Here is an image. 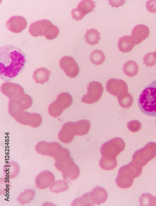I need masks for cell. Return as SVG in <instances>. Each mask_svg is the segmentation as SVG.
Instances as JSON below:
<instances>
[{"mask_svg": "<svg viewBox=\"0 0 156 206\" xmlns=\"http://www.w3.org/2000/svg\"><path fill=\"white\" fill-rule=\"evenodd\" d=\"M0 53V78L9 81L23 69L26 62L25 55L20 49L12 45L1 47Z\"/></svg>", "mask_w": 156, "mask_h": 206, "instance_id": "cell-1", "label": "cell"}, {"mask_svg": "<svg viewBox=\"0 0 156 206\" xmlns=\"http://www.w3.org/2000/svg\"><path fill=\"white\" fill-rule=\"evenodd\" d=\"M138 105L144 114L156 116V79L142 90L138 98Z\"/></svg>", "mask_w": 156, "mask_h": 206, "instance_id": "cell-2", "label": "cell"}, {"mask_svg": "<svg viewBox=\"0 0 156 206\" xmlns=\"http://www.w3.org/2000/svg\"><path fill=\"white\" fill-rule=\"evenodd\" d=\"M142 171V166L133 161L123 166L119 170L115 180L117 185L123 189L130 187L133 183L134 179L140 176Z\"/></svg>", "mask_w": 156, "mask_h": 206, "instance_id": "cell-3", "label": "cell"}, {"mask_svg": "<svg viewBox=\"0 0 156 206\" xmlns=\"http://www.w3.org/2000/svg\"><path fill=\"white\" fill-rule=\"evenodd\" d=\"M29 32L34 37L44 36L48 40H53L58 35V28L49 20L43 19L35 21L30 24Z\"/></svg>", "mask_w": 156, "mask_h": 206, "instance_id": "cell-4", "label": "cell"}, {"mask_svg": "<svg viewBox=\"0 0 156 206\" xmlns=\"http://www.w3.org/2000/svg\"><path fill=\"white\" fill-rule=\"evenodd\" d=\"M108 193L104 188L97 187L91 191L85 193L73 202L74 206H93L105 202L108 198Z\"/></svg>", "mask_w": 156, "mask_h": 206, "instance_id": "cell-5", "label": "cell"}, {"mask_svg": "<svg viewBox=\"0 0 156 206\" xmlns=\"http://www.w3.org/2000/svg\"><path fill=\"white\" fill-rule=\"evenodd\" d=\"M72 102V97L69 93H60L56 99L49 105V113L53 117H57L62 114L65 109L70 107Z\"/></svg>", "mask_w": 156, "mask_h": 206, "instance_id": "cell-6", "label": "cell"}, {"mask_svg": "<svg viewBox=\"0 0 156 206\" xmlns=\"http://www.w3.org/2000/svg\"><path fill=\"white\" fill-rule=\"evenodd\" d=\"M156 156V143H148L144 147L137 150L132 157V161L143 166Z\"/></svg>", "mask_w": 156, "mask_h": 206, "instance_id": "cell-7", "label": "cell"}, {"mask_svg": "<svg viewBox=\"0 0 156 206\" xmlns=\"http://www.w3.org/2000/svg\"><path fill=\"white\" fill-rule=\"evenodd\" d=\"M125 144L123 139L119 137L113 138L104 143L101 146L100 152L102 156L116 158L123 151Z\"/></svg>", "mask_w": 156, "mask_h": 206, "instance_id": "cell-8", "label": "cell"}, {"mask_svg": "<svg viewBox=\"0 0 156 206\" xmlns=\"http://www.w3.org/2000/svg\"><path fill=\"white\" fill-rule=\"evenodd\" d=\"M104 91L101 83L93 81L87 87V92L81 98V101L87 104H92L98 102L101 97Z\"/></svg>", "mask_w": 156, "mask_h": 206, "instance_id": "cell-9", "label": "cell"}, {"mask_svg": "<svg viewBox=\"0 0 156 206\" xmlns=\"http://www.w3.org/2000/svg\"><path fill=\"white\" fill-rule=\"evenodd\" d=\"M32 103V98L26 94L18 98L10 100L8 106L9 113L13 116L16 114L30 107Z\"/></svg>", "mask_w": 156, "mask_h": 206, "instance_id": "cell-10", "label": "cell"}, {"mask_svg": "<svg viewBox=\"0 0 156 206\" xmlns=\"http://www.w3.org/2000/svg\"><path fill=\"white\" fill-rule=\"evenodd\" d=\"M106 88L111 95L117 97L128 92V87L126 82L121 79L112 78L107 82Z\"/></svg>", "mask_w": 156, "mask_h": 206, "instance_id": "cell-11", "label": "cell"}, {"mask_svg": "<svg viewBox=\"0 0 156 206\" xmlns=\"http://www.w3.org/2000/svg\"><path fill=\"white\" fill-rule=\"evenodd\" d=\"M59 65L61 69L68 77L73 78L79 74L80 68L75 59L72 57L65 56L60 59Z\"/></svg>", "mask_w": 156, "mask_h": 206, "instance_id": "cell-12", "label": "cell"}, {"mask_svg": "<svg viewBox=\"0 0 156 206\" xmlns=\"http://www.w3.org/2000/svg\"><path fill=\"white\" fill-rule=\"evenodd\" d=\"M13 117L18 122L33 127H37L41 123V117L37 113L23 111L17 113Z\"/></svg>", "mask_w": 156, "mask_h": 206, "instance_id": "cell-13", "label": "cell"}, {"mask_svg": "<svg viewBox=\"0 0 156 206\" xmlns=\"http://www.w3.org/2000/svg\"><path fill=\"white\" fill-rule=\"evenodd\" d=\"M95 5L92 0H84L80 2L76 8L73 9L71 12L72 19L80 21L87 14L93 11Z\"/></svg>", "mask_w": 156, "mask_h": 206, "instance_id": "cell-14", "label": "cell"}, {"mask_svg": "<svg viewBox=\"0 0 156 206\" xmlns=\"http://www.w3.org/2000/svg\"><path fill=\"white\" fill-rule=\"evenodd\" d=\"M1 91L10 100L18 98L24 94L23 87L20 84L9 82L2 84Z\"/></svg>", "mask_w": 156, "mask_h": 206, "instance_id": "cell-15", "label": "cell"}, {"mask_svg": "<svg viewBox=\"0 0 156 206\" xmlns=\"http://www.w3.org/2000/svg\"><path fill=\"white\" fill-rule=\"evenodd\" d=\"M26 19L22 16H13L6 23V26L10 31L18 33L23 30L27 27Z\"/></svg>", "mask_w": 156, "mask_h": 206, "instance_id": "cell-16", "label": "cell"}, {"mask_svg": "<svg viewBox=\"0 0 156 206\" xmlns=\"http://www.w3.org/2000/svg\"><path fill=\"white\" fill-rule=\"evenodd\" d=\"M76 135L75 122L70 121L65 123L58 134V137L62 142L67 143L71 142Z\"/></svg>", "mask_w": 156, "mask_h": 206, "instance_id": "cell-17", "label": "cell"}, {"mask_svg": "<svg viewBox=\"0 0 156 206\" xmlns=\"http://www.w3.org/2000/svg\"><path fill=\"white\" fill-rule=\"evenodd\" d=\"M150 33L148 27L143 24L135 26L132 30L131 36L136 45L142 42L147 38Z\"/></svg>", "mask_w": 156, "mask_h": 206, "instance_id": "cell-18", "label": "cell"}, {"mask_svg": "<svg viewBox=\"0 0 156 206\" xmlns=\"http://www.w3.org/2000/svg\"><path fill=\"white\" fill-rule=\"evenodd\" d=\"M136 45L131 36H124L120 37L118 40L117 46L119 50L127 53L130 51Z\"/></svg>", "mask_w": 156, "mask_h": 206, "instance_id": "cell-19", "label": "cell"}, {"mask_svg": "<svg viewBox=\"0 0 156 206\" xmlns=\"http://www.w3.org/2000/svg\"><path fill=\"white\" fill-rule=\"evenodd\" d=\"M51 73L46 68L41 67L33 72V78L36 83L43 84L49 81Z\"/></svg>", "mask_w": 156, "mask_h": 206, "instance_id": "cell-20", "label": "cell"}, {"mask_svg": "<svg viewBox=\"0 0 156 206\" xmlns=\"http://www.w3.org/2000/svg\"><path fill=\"white\" fill-rule=\"evenodd\" d=\"M76 135L83 136L89 131L91 124L87 119H82L75 123Z\"/></svg>", "mask_w": 156, "mask_h": 206, "instance_id": "cell-21", "label": "cell"}, {"mask_svg": "<svg viewBox=\"0 0 156 206\" xmlns=\"http://www.w3.org/2000/svg\"><path fill=\"white\" fill-rule=\"evenodd\" d=\"M100 35L97 30L93 28L87 30L84 35L85 41L91 45L97 44L101 39Z\"/></svg>", "mask_w": 156, "mask_h": 206, "instance_id": "cell-22", "label": "cell"}, {"mask_svg": "<svg viewBox=\"0 0 156 206\" xmlns=\"http://www.w3.org/2000/svg\"><path fill=\"white\" fill-rule=\"evenodd\" d=\"M123 71L127 76L133 77L136 76L139 70V66L136 62L133 60H129L124 65Z\"/></svg>", "mask_w": 156, "mask_h": 206, "instance_id": "cell-23", "label": "cell"}, {"mask_svg": "<svg viewBox=\"0 0 156 206\" xmlns=\"http://www.w3.org/2000/svg\"><path fill=\"white\" fill-rule=\"evenodd\" d=\"M116 158H111L102 156L99 162L101 168L105 170H111L117 166Z\"/></svg>", "mask_w": 156, "mask_h": 206, "instance_id": "cell-24", "label": "cell"}, {"mask_svg": "<svg viewBox=\"0 0 156 206\" xmlns=\"http://www.w3.org/2000/svg\"><path fill=\"white\" fill-rule=\"evenodd\" d=\"M80 172L79 167L74 163L63 171V175L65 179L69 178L71 180H74L79 177Z\"/></svg>", "mask_w": 156, "mask_h": 206, "instance_id": "cell-25", "label": "cell"}, {"mask_svg": "<svg viewBox=\"0 0 156 206\" xmlns=\"http://www.w3.org/2000/svg\"><path fill=\"white\" fill-rule=\"evenodd\" d=\"M105 59V56L101 50L96 49L93 51L91 54L90 59L93 64L99 65L102 64Z\"/></svg>", "mask_w": 156, "mask_h": 206, "instance_id": "cell-26", "label": "cell"}, {"mask_svg": "<svg viewBox=\"0 0 156 206\" xmlns=\"http://www.w3.org/2000/svg\"><path fill=\"white\" fill-rule=\"evenodd\" d=\"M117 99L120 106L124 108H128L131 107L134 102L132 95L128 92L117 97Z\"/></svg>", "mask_w": 156, "mask_h": 206, "instance_id": "cell-27", "label": "cell"}, {"mask_svg": "<svg viewBox=\"0 0 156 206\" xmlns=\"http://www.w3.org/2000/svg\"><path fill=\"white\" fill-rule=\"evenodd\" d=\"M141 206H156V197L150 194H143L139 198Z\"/></svg>", "mask_w": 156, "mask_h": 206, "instance_id": "cell-28", "label": "cell"}, {"mask_svg": "<svg viewBox=\"0 0 156 206\" xmlns=\"http://www.w3.org/2000/svg\"><path fill=\"white\" fill-rule=\"evenodd\" d=\"M143 59L144 63L145 64L146 66L151 67L156 64V58L154 52L149 53L146 54L143 58Z\"/></svg>", "mask_w": 156, "mask_h": 206, "instance_id": "cell-29", "label": "cell"}, {"mask_svg": "<svg viewBox=\"0 0 156 206\" xmlns=\"http://www.w3.org/2000/svg\"><path fill=\"white\" fill-rule=\"evenodd\" d=\"M129 129L133 132H136L139 130L141 128V124L137 120H133L129 122L127 124Z\"/></svg>", "mask_w": 156, "mask_h": 206, "instance_id": "cell-30", "label": "cell"}, {"mask_svg": "<svg viewBox=\"0 0 156 206\" xmlns=\"http://www.w3.org/2000/svg\"><path fill=\"white\" fill-rule=\"evenodd\" d=\"M146 7L150 12L154 13L156 12V0H150L146 3Z\"/></svg>", "mask_w": 156, "mask_h": 206, "instance_id": "cell-31", "label": "cell"}, {"mask_svg": "<svg viewBox=\"0 0 156 206\" xmlns=\"http://www.w3.org/2000/svg\"><path fill=\"white\" fill-rule=\"evenodd\" d=\"M109 4L112 7H118L119 6H121L123 5L125 2L124 0H120V1H114V0H109Z\"/></svg>", "mask_w": 156, "mask_h": 206, "instance_id": "cell-32", "label": "cell"}, {"mask_svg": "<svg viewBox=\"0 0 156 206\" xmlns=\"http://www.w3.org/2000/svg\"><path fill=\"white\" fill-rule=\"evenodd\" d=\"M154 55H155V57L156 58V51L154 52Z\"/></svg>", "mask_w": 156, "mask_h": 206, "instance_id": "cell-33", "label": "cell"}]
</instances>
